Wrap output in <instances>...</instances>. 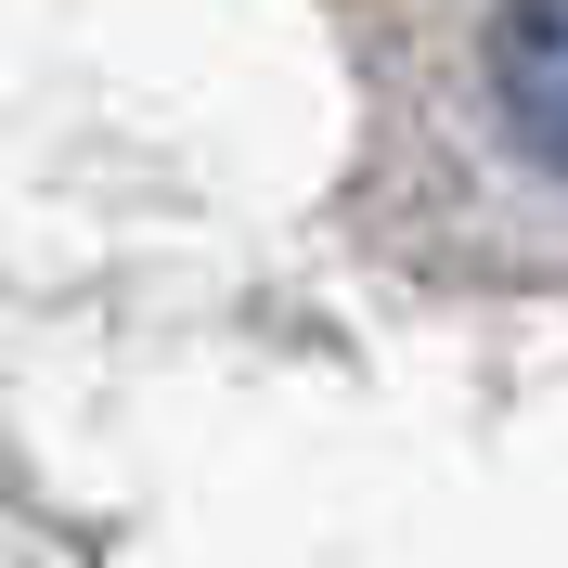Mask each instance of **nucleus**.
I'll return each instance as SVG.
<instances>
[{
	"label": "nucleus",
	"instance_id": "f257e3e1",
	"mask_svg": "<svg viewBox=\"0 0 568 568\" xmlns=\"http://www.w3.org/2000/svg\"><path fill=\"white\" fill-rule=\"evenodd\" d=\"M491 104H504V130H517V155L568 181V0H504Z\"/></svg>",
	"mask_w": 568,
	"mask_h": 568
}]
</instances>
